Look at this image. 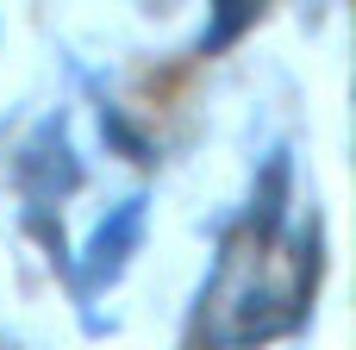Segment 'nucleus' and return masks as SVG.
<instances>
[{"label":"nucleus","instance_id":"f03ea898","mask_svg":"<svg viewBox=\"0 0 356 350\" xmlns=\"http://www.w3.org/2000/svg\"><path fill=\"white\" fill-rule=\"evenodd\" d=\"M0 350H6V344H0Z\"/></svg>","mask_w":356,"mask_h":350},{"label":"nucleus","instance_id":"f257e3e1","mask_svg":"<svg viewBox=\"0 0 356 350\" xmlns=\"http://www.w3.org/2000/svg\"><path fill=\"white\" fill-rule=\"evenodd\" d=\"M282 188H288V163L269 169V188H263V207L250 200L244 225L232 232L225 244V263L213 276V288L200 294V319H213V332L225 344H263L269 332L294 326L313 301V276H319V257L307 250L300 257V232H288V213H282Z\"/></svg>","mask_w":356,"mask_h":350}]
</instances>
